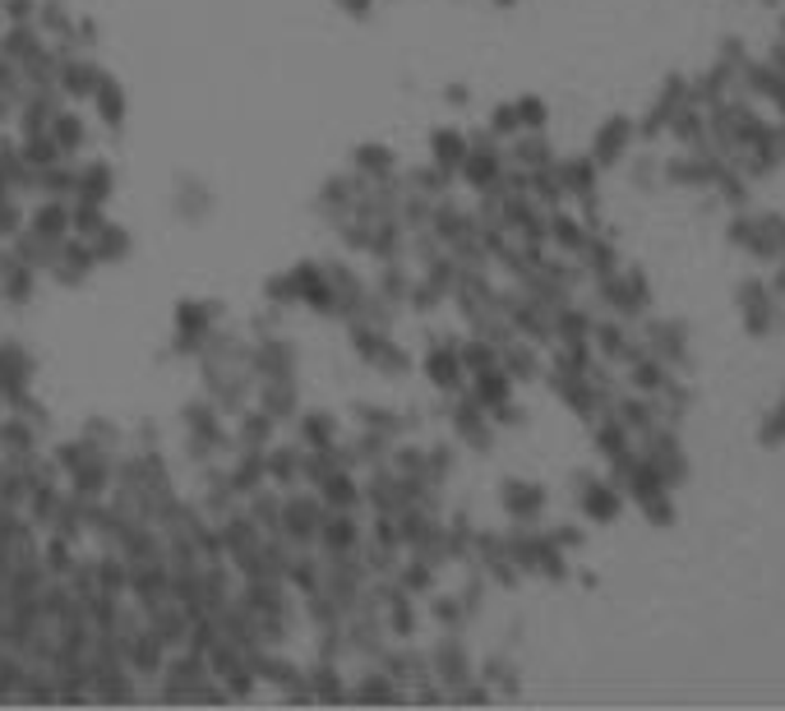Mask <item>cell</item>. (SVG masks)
I'll return each instance as SVG.
<instances>
[{"label":"cell","instance_id":"6da1fadb","mask_svg":"<svg viewBox=\"0 0 785 711\" xmlns=\"http://www.w3.org/2000/svg\"><path fill=\"white\" fill-rule=\"evenodd\" d=\"M734 305H739V319H744V332L753 342L776 338L781 324H785V305H781V296L772 292V282L762 273H749L744 282L734 286Z\"/></svg>","mask_w":785,"mask_h":711},{"label":"cell","instance_id":"7a4b0ae2","mask_svg":"<svg viewBox=\"0 0 785 711\" xmlns=\"http://www.w3.org/2000/svg\"><path fill=\"white\" fill-rule=\"evenodd\" d=\"M721 158L703 144V148H684L680 158H670L665 167H661V176L670 185H680V190H711L716 185V176H721Z\"/></svg>","mask_w":785,"mask_h":711},{"label":"cell","instance_id":"3957f363","mask_svg":"<svg viewBox=\"0 0 785 711\" xmlns=\"http://www.w3.org/2000/svg\"><path fill=\"white\" fill-rule=\"evenodd\" d=\"M744 255H749L753 263H762V269H772V263L785 255V213H776V208H753V236H749Z\"/></svg>","mask_w":785,"mask_h":711},{"label":"cell","instance_id":"277c9868","mask_svg":"<svg viewBox=\"0 0 785 711\" xmlns=\"http://www.w3.org/2000/svg\"><path fill=\"white\" fill-rule=\"evenodd\" d=\"M647 356H657V361H665L670 370L688 365V328L680 319H652L647 324Z\"/></svg>","mask_w":785,"mask_h":711},{"label":"cell","instance_id":"5b68a950","mask_svg":"<svg viewBox=\"0 0 785 711\" xmlns=\"http://www.w3.org/2000/svg\"><path fill=\"white\" fill-rule=\"evenodd\" d=\"M730 93H739V75L730 70V65H721V60H711L703 75H693L688 79V102L693 106H716L721 98H730Z\"/></svg>","mask_w":785,"mask_h":711},{"label":"cell","instance_id":"8992f818","mask_svg":"<svg viewBox=\"0 0 785 711\" xmlns=\"http://www.w3.org/2000/svg\"><path fill=\"white\" fill-rule=\"evenodd\" d=\"M781 83H785V75L776 70V65L762 60V56H753L744 70H739V93H744L749 102H758V106H767V102L776 98Z\"/></svg>","mask_w":785,"mask_h":711},{"label":"cell","instance_id":"52a82bcc","mask_svg":"<svg viewBox=\"0 0 785 711\" xmlns=\"http://www.w3.org/2000/svg\"><path fill=\"white\" fill-rule=\"evenodd\" d=\"M707 194H716V204H726V208H753V181L730 162L721 167V176H716V185Z\"/></svg>","mask_w":785,"mask_h":711},{"label":"cell","instance_id":"ba28073f","mask_svg":"<svg viewBox=\"0 0 785 711\" xmlns=\"http://www.w3.org/2000/svg\"><path fill=\"white\" fill-rule=\"evenodd\" d=\"M665 135H675L684 148H703V144H707V111H703V106H693V102H684V106L675 111V116H670Z\"/></svg>","mask_w":785,"mask_h":711},{"label":"cell","instance_id":"9c48e42d","mask_svg":"<svg viewBox=\"0 0 785 711\" xmlns=\"http://www.w3.org/2000/svg\"><path fill=\"white\" fill-rule=\"evenodd\" d=\"M624 485H628V495H633L638 504H647V499H657V495H665L670 485H665V476L657 472L647 458H633L628 462V472H624Z\"/></svg>","mask_w":785,"mask_h":711},{"label":"cell","instance_id":"30bf717a","mask_svg":"<svg viewBox=\"0 0 785 711\" xmlns=\"http://www.w3.org/2000/svg\"><path fill=\"white\" fill-rule=\"evenodd\" d=\"M633 135H638V125L628 121V116H615L610 125L601 129V139H596V158H601V162H619L624 153H628V144H633Z\"/></svg>","mask_w":785,"mask_h":711},{"label":"cell","instance_id":"8fae6325","mask_svg":"<svg viewBox=\"0 0 785 711\" xmlns=\"http://www.w3.org/2000/svg\"><path fill=\"white\" fill-rule=\"evenodd\" d=\"M670 380H675V370H670L665 361H657V356H638V361H633V388L638 393H647V397H657Z\"/></svg>","mask_w":785,"mask_h":711},{"label":"cell","instance_id":"7c38bea8","mask_svg":"<svg viewBox=\"0 0 785 711\" xmlns=\"http://www.w3.org/2000/svg\"><path fill=\"white\" fill-rule=\"evenodd\" d=\"M753 439L762 443V449H785V393H781V403L758 420V430H753Z\"/></svg>","mask_w":785,"mask_h":711},{"label":"cell","instance_id":"4fadbf2b","mask_svg":"<svg viewBox=\"0 0 785 711\" xmlns=\"http://www.w3.org/2000/svg\"><path fill=\"white\" fill-rule=\"evenodd\" d=\"M716 60H721V65H730V70L739 75V70H744V65L753 60V52H749V42L744 37H721V42H716Z\"/></svg>","mask_w":785,"mask_h":711},{"label":"cell","instance_id":"5bb4252c","mask_svg":"<svg viewBox=\"0 0 785 711\" xmlns=\"http://www.w3.org/2000/svg\"><path fill=\"white\" fill-rule=\"evenodd\" d=\"M749 236H753V208H730V217H726V246L744 250Z\"/></svg>","mask_w":785,"mask_h":711},{"label":"cell","instance_id":"9a60e30c","mask_svg":"<svg viewBox=\"0 0 785 711\" xmlns=\"http://www.w3.org/2000/svg\"><path fill=\"white\" fill-rule=\"evenodd\" d=\"M587 514H592L596 522L619 518V495L610 490V485H592V495H587Z\"/></svg>","mask_w":785,"mask_h":711},{"label":"cell","instance_id":"2e32d148","mask_svg":"<svg viewBox=\"0 0 785 711\" xmlns=\"http://www.w3.org/2000/svg\"><path fill=\"white\" fill-rule=\"evenodd\" d=\"M642 514H647V522H652V527H675V499H670V490H665L657 499H647Z\"/></svg>","mask_w":785,"mask_h":711},{"label":"cell","instance_id":"e0dca14e","mask_svg":"<svg viewBox=\"0 0 785 711\" xmlns=\"http://www.w3.org/2000/svg\"><path fill=\"white\" fill-rule=\"evenodd\" d=\"M762 60H767V65H776V70L785 75V37H772V47L762 52Z\"/></svg>","mask_w":785,"mask_h":711},{"label":"cell","instance_id":"ac0fdd59","mask_svg":"<svg viewBox=\"0 0 785 711\" xmlns=\"http://www.w3.org/2000/svg\"><path fill=\"white\" fill-rule=\"evenodd\" d=\"M767 282H772V292H776V296L785 301V255H781V259L772 263V278H767Z\"/></svg>","mask_w":785,"mask_h":711},{"label":"cell","instance_id":"d6986e66","mask_svg":"<svg viewBox=\"0 0 785 711\" xmlns=\"http://www.w3.org/2000/svg\"><path fill=\"white\" fill-rule=\"evenodd\" d=\"M661 176V162H638V185H652Z\"/></svg>","mask_w":785,"mask_h":711},{"label":"cell","instance_id":"ffe728a7","mask_svg":"<svg viewBox=\"0 0 785 711\" xmlns=\"http://www.w3.org/2000/svg\"><path fill=\"white\" fill-rule=\"evenodd\" d=\"M767 106H772V111H776V121H785V83H781V88H776V98H772V102H767Z\"/></svg>","mask_w":785,"mask_h":711},{"label":"cell","instance_id":"44dd1931","mask_svg":"<svg viewBox=\"0 0 785 711\" xmlns=\"http://www.w3.org/2000/svg\"><path fill=\"white\" fill-rule=\"evenodd\" d=\"M776 37H785V10H781V19H776Z\"/></svg>","mask_w":785,"mask_h":711},{"label":"cell","instance_id":"7402d4cb","mask_svg":"<svg viewBox=\"0 0 785 711\" xmlns=\"http://www.w3.org/2000/svg\"><path fill=\"white\" fill-rule=\"evenodd\" d=\"M776 135H781V148H785V121H776Z\"/></svg>","mask_w":785,"mask_h":711}]
</instances>
